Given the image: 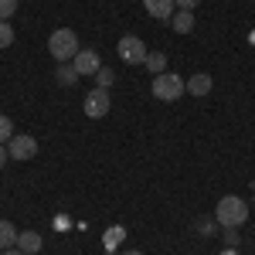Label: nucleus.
Wrapping results in <instances>:
<instances>
[{"label": "nucleus", "mask_w": 255, "mask_h": 255, "mask_svg": "<svg viewBox=\"0 0 255 255\" xmlns=\"http://www.w3.org/2000/svg\"><path fill=\"white\" fill-rule=\"evenodd\" d=\"M221 255H238V249H225V252H221Z\"/></svg>", "instance_id": "24"}, {"label": "nucleus", "mask_w": 255, "mask_h": 255, "mask_svg": "<svg viewBox=\"0 0 255 255\" xmlns=\"http://www.w3.org/2000/svg\"><path fill=\"white\" fill-rule=\"evenodd\" d=\"M123 255H143V252H123Z\"/></svg>", "instance_id": "25"}, {"label": "nucleus", "mask_w": 255, "mask_h": 255, "mask_svg": "<svg viewBox=\"0 0 255 255\" xmlns=\"http://www.w3.org/2000/svg\"><path fill=\"white\" fill-rule=\"evenodd\" d=\"M72 65H75L79 75H96L99 68H102V58H99V51H92V48H82Z\"/></svg>", "instance_id": "7"}, {"label": "nucleus", "mask_w": 255, "mask_h": 255, "mask_svg": "<svg viewBox=\"0 0 255 255\" xmlns=\"http://www.w3.org/2000/svg\"><path fill=\"white\" fill-rule=\"evenodd\" d=\"M116 51H119V58L126 61V65H143L146 55H150V51H146V44H143L136 34H123L119 44H116Z\"/></svg>", "instance_id": "4"}, {"label": "nucleus", "mask_w": 255, "mask_h": 255, "mask_svg": "<svg viewBox=\"0 0 255 255\" xmlns=\"http://www.w3.org/2000/svg\"><path fill=\"white\" fill-rule=\"evenodd\" d=\"M7 153H10V160H31V157H38V139L27 136V133H17V136H10Z\"/></svg>", "instance_id": "6"}, {"label": "nucleus", "mask_w": 255, "mask_h": 255, "mask_svg": "<svg viewBox=\"0 0 255 255\" xmlns=\"http://www.w3.org/2000/svg\"><path fill=\"white\" fill-rule=\"evenodd\" d=\"M170 24H174L177 34H191V31H194V14H191V10H177L174 17H170Z\"/></svg>", "instance_id": "11"}, {"label": "nucleus", "mask_w": 255, "mask_h": 255, "mask_svg": "<svg viewBox=\"0 0 255 255\" xmlns=\"http://www.w3.org/2000/svg\"><path fill=\"white\" fill-rule=\"evenodd\" d=\"M55 79H58V85H75V82H79L82 75L75 72V65H72V61H61V65H58V72H55Z\"/></svg>", "instance_id": "13"}, {"label": "nucleus", "mask_w": 255, "mask_h": 255, "mask_svg": "<svg viewBox=\"0 0 255 255\" xmlns=\"http://www.w3.org/2000/svg\"><path fill=\"white\" fill-rule=\"evenodd\" d=\"M48 51H51V58L58 61H75V55H79V34L75 31H68V27H58L51 38H48Z\"/></svg>", "instance_id": "2"}, {"label": "nucleus", "mask_w": 255, "mask_h": 255, "mask_svg": "<svg viewBox=\"0 0 255 255\" xmlns=\"http://www.w3.org/2000/svg\"><path fill=\"white\" fill-rule=\"evenodd\" d=\"M14 44V27L10 20H0V48H10Z\"/></svg>", "instance_id": "16"}, {"label": "nucleus", "mask_w": 255, "mask_h": 255, "mask_svg": "<svg viewBox=\"0 0 255 255\" xmlns=\"http://www.w3.org/2000/svg\"><path fill=\"white\" fill-rule=\"evenodd\" d=\"M109 106H113L109 89H99V85H96V89L85 96V106H82V109H85V116H89V119H102L106 113H109Z\"/></svg>", "instance_id": "5"}, {"label": "nucleus", "mask_w": 255, "mask_h": 255, "mask_svg": "<svg viewBox=\"0 0 255 255\" xmlns=\"http://www.w3.org/2000/svg\"><path fill=\"white\" fill-rule=\"evenodd\" d=\"M143 65H146V68H150L153 75H160V72H167V55H163V51H150Z\"/></svg>", "instance_id": "14"}, {"label": "nucleus", "mask_w": 255, "mask_h": 255, "mask_svg": "<svg viewBox=\"0 0 255 255\" xmlns=\"http://www.w3.org/2000/svg\"><path fill=\"white\" fill-rule=\"evenodd\" d=\"M7 157H10V153H7V150H3V143H0V167L7 163Z\"/></svg>", "instance_id": "22"}, {"label": "nucleus", "mask_w": 255, "mask_h": 255, "mask_svg": "<svg viewBox=\"0 0 255 255\" xmlns=\"http://www.w3.org/2000/svg\"><path fill=\"white\" fill-rule=\"evenodd\" d=\"M113 82H116V72L102 65V68H99V72H96V85H99V89H109Z\"/></svg>", "instance_id": "15"}, {"label": "nucleus", "mask_w": 255, "mask_h": 255, "mask_svg": "<svg viewBox=\"0 0 255 255\" xmlns=\"http://www.w3.org/2000/svg\"><path fill=\"white\" fill-rule=\"evenodd\" d=\"M0 255H24V252H20L17 245H14V249H7V252H0Z\"/></svg>", "instance_id": "23"}, {"label": "nucleus", "mask_w": 255, "mask_h": 255, "mask_svg": "<svg viewBox=\"0 0 255 255\" xmlns=\"http://www.w3.org/2000/svg\"><path fill=\"white\" fill-rule=\"evenodd\" d=\"M14 10H17V0H0V20H10Z\"/></svg>", "instance_id": "18"}, {"label": "nucleus", "mask_w": 255, "mask_h": 255, "mask_svg": "<svg viewBox=\"0 0 255 255\" xmlns=\"http://www.w3.org/2000/svg\"><path fill=\"white\" fill-rule=\"evenodd\" d=\"M197 232H201V235H211V232H215V221H211V218H201V221H197Z\"/></svg>", "instance_id": "20"}, {"label": "nucleus", "mask_w": 255, "mask_h": 255, "mask_svg": "<svg viewBox=\"0 0 255 255\" xmlns=\"http://www.w3.org/2000/svg\"><path fill=\"white\" fill-rule=\"evenodd\" d=\"M143 7H146V14L157 20H170L174 17V0H143Z\"/></svg>", "instance_id": "8"}, {"label": "nucleus", "mask_w": 255, "mask_h": 255, "mask_svg": "<svg viewBox=\"0 0 255 255\" xmlns=\"http://www.w3.org/2000/svg\"><path fill=\"white\" fill-rule=\"evenodd\" d=\"M238 245H242L238 228H225V249H238Z\"/></svg>", "instance_id": "17"}, {"label": "nucleus", "mask_w": 255, "mask_h": 255, "mask_svg": "<svg viewBox=\"0 0 255 255\" xmlns=\"http://www.w3.org/2000/svg\"><path fill=\"white\" fill-rule=\"evenodd\" d=\"M184 92H187V82L174 72H160L153 79V99H160V102H177Z\"/></svg>", "instance_id": "3"}, {"label": "nucleus", "mask_w": 255, "mask_h": 255, "mask_svg": "<svg viewBox=\"0 0 255 255\" xmlns=\"http://www.w3.org/2000/svg\"><path fill=\"white\" fill-rule=\"evenodd\" d=\"M10 129H14L10 116H0V143H7V139H10Z\"/></svg>", "instance_id": "19"}, {"label": "nucleus", "mask_w": 255, "mask_h": 255, "mask_svg": "<svg viewBox=\"0 0 255 255\" xmlns=\"http://www.w3.org/2000/svg\"><path fill=\"white\" fill-rule=\"evenodd\" d=\"M211 85H215V82H211L208 72H197V75H191V82H187V92L201 99V96H208V92H211Z\"/></svg>", "instance_id": "9"}, {"label": "nucleus", "mask_w": 255, "mask_h": 255, "mask_svg": "<svg viewBox=\"0 0 255 255\" xmlns=\"http://www.w3.org/2000/svg\"><path fill=\"white\" fill-rule=\"evenodd\" d=\"M17 249L24 255L41 252V235H38V232H20V235H17Z\"/></svg>", "instance_id": "10"}, {"label": "nucleus", "mask_w": 255, "mask_h": 255, "mask_svg": "<svg viewBox=\"0 0 255 255\" xmlns=\"http://www.w3.org/2000/svg\"><path fill=\"white\" fill-rule=\"evenodd\" d=\"M177 7H180V10H194L197 3H201V0H174Z\"/></svg>", "instance_id": "21"}, {"label": "nucleus", "mask_w": 255, "mask_h": 255, "mask_svg": "<svg viewBox=\"0 0 255 255\" xmlns=\"http://www.w3.org/2000/svg\"><path fill=\"white\" fill-rule=\"evenodd\" d=\"M245 218H249V204L242 201V197L228 194L218 201L215 208V221L221 225V228H238V225H245Z\"/></svg>", "instance_id": "1"}, {"label": "nucleus", "mask_w": 255, "mask_h": 255, "mask_svg": "<svg viewBox=\"0 0 255 255\" xmlns=\"http://www.w3.org/2000/svg\"><path fill=\"white\" fill-rule=\"evenodd\" d=\"M17 228L10 225V221H0V252H7V249H14L17 245Z\"/></svg>", "instance_id": "12"}]
</instances>
